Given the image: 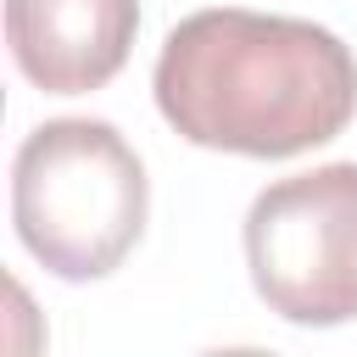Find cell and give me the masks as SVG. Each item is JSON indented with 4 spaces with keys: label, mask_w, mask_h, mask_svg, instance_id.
Instances as JSON below:
<instances>
[{
    "label": "cell",
    "mask_w": 357,
    "mask_h": 357,
    "mask_svg": "<svg viewBox=\"0 0 357 357\" xmlns=\"http://www.w3.org/2000/svg\"><path fill=\"white\" fill-rule=\"evenodd\" d=\"M251 290L296 329L357 318V162L273 178L245 212Z\"/></svg>",
    "instance_id": "obj_3"
},
{
    "label": "cell",
    "mask_w": 357,
    "mask_h": 357,
    "mask_svg": "<svg viewBox=\"0 0 357 357\" xmlns=\"http://www.w3.org/2000/svg\"><path fill=\"white\" fill-rule=\"evenodd\" d=\"M151 178L106 117H50L11 162V229L22 251L67 279H106L145 234Z\"/></svg>",
    "instance_id": "obj_2"
},
{
    "label": "cell",
    "mask_w": 357,
    "mask_h": 357,
    "mask_svg": "<svg viewBox=\"0 0 357 357\" xmlns=\"http://www.w3.org/2000/svg\"><path fill=\"white\" fill-rule=\"evenodd\" d=\"M151 89L178 139L279 162L346 134L357 117V56L307 17L212 6L167 28Z\"/></svg>",
    "instance_id": "obj_1"
},
{
    "label": "cell",
    "mask_w": 357,
    "mask_h": 357,
    "mask_svg": "<svg viewBox=\"0 0 357 357\" xmlns=\"http://www.w3.org/2000/svg\"><path fill=\"white\" fill-rule=\"evenodd\" d=\"M134 33L139 0H6L11 61L45 95H89L112 84Z\"/></svg>",
    "instance_id": "obj_4"
}]
</instances>
